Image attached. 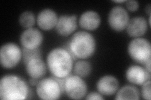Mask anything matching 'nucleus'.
<instances>
[{"label":"nucleus","mask_w":151,"mask_h":100,"mask_svg":"<svg viewBox=\"0 0 151 100\" xmlns=\"http://www.w3.org/2000/svg\"><path fill=\"white\" fill-rule=\"evenodd\" d=\"M128 53L132 60L144 65L151 60L150 43L145 38H136L129 43Z\"/></svg>","instance_id":"obj_4"},{"label":"nucleus","mask_w":151,"mask_h":100,"mask_svg":"<svg viewBox=\"0 0 151 100\" xmlns=\"http://www.w3.org/2000/svg\"><path fill=\"white\" fill-rule=\"evenodd\" d=\"M39 81H38L37 79L35 78H31L30 79V83L32 86H37Z\"/></svg>","instance_id":"obj_25"},{"label":"nucleus","mask_w":151,"mask_h":100,"mask_svg":"<svg viewBox=\"0 0 151 100\" xmlns=\"http://www.w3.org/2000/svg\"><path fill=\"white\" fill-rule=\"evenodd\" d=\"M74 71L80 77H87L91 72V65L87 61H79L74 65Z\"/></svg>","instance_id":"obj_18"},{"label":"nucleus","mask_w":151,"mask_h":100,"mask_svg":"<svg viewBox=\"0 0 151 100\" xmlns=\"http://www.w3.org/2000/svg\"><path fill=\"white\" fill-rule=\"evenodd\" d=\"M150 80L147 81V82H146L142 85V96L144 99L150 100Z\"/></svg>","instance_id":"obj_21"},{"label":"nucleus","mask_w":151,"mask_h":100,"mask_svg":"<svg viewBox=\"0 0 151 100\" xmlns=\"http://www.w3.org/2000/svg\"><path fill=\"white\" fill-rule=\"evenodd\" d=\"M25 65L27 72L32 78L40 79L44 77L46 73L47 66L41 58L32 59Z\"/></svg>","instance_id":"obj_16"},{"label":"nucleus","mask_w":151,"mask_h":100,"mask_svg":"<svg viewBox=\"0 0 151 100\" xmlns=\"http://www.w3.org/2000/svg\"><path fill=\"white\" fill-rule=\"evenodd\" d=\"M108 24L115 31H124L130 21L129 15L126 9L122 6L113 7L108 15Z\"/></svg>","instance_id":"obj_8"},{"label":"nucleus","mask_w":151,"mask_h":100,"mask_svg":"<svg viewBox=\"0 0 151 100\" xmlns=\"http://www.w3.org/2000/svg\"><path fill=\"white\" fill-rule=\"evenodd\" d=\"M101 18L99 14L94 11L84 12L80 16L79 23L83 29L93 31L97 29L100 25Z\"/></svg>","instance_id":"obj_15"},{"label":"nucleus","mask_w":151,"mask_h":100,"mask_svg":"<svg viewBox=\"0 0 151 100\" xmlns=\"http://www.w3.org/2000/svg\"><path fill=\"white\" fill-rule=\"evenodd\" d=\"M58 21L57 13L51 9H45L41 11L37 18V25L40 29L49 31L56 26Z\"/></svg>","instance_id":"obj_13"},{"label":"nucleus","mask_w":151,"mask_h":100,"mask_svg":"<svg viewBox=\"0 0 151 100\" xmlns=\"http://www.w3.org/2000/svg\"><path fill=\"white\" fill-rule=\"evenodd\" d=\"M126 7L129 11L134 12L138 9L139 7V3L137 1H134V0L126 1Z\"/></svg>","instance_id":"obj_22"},{"label":"nucleus","mask_w":151,"mask_h":100,"mask_svg":"<svg viewBox=\"0 0 151 100\" xmlns=\"http://www.w3.org/2000/svg\"><path fill=\"white\" fill-rule=\"evenodd\" d=\"M115 99H140L138 88L133 85H125L117 91Z\"/></svg>","instance_id":"obj_17"},{"label":"nucleus","mask_w":151,"mask_h":100,"mask_svg":"<svg viewBox=\"0 0 151 100\" xmlns=\"http://www.w3.org/2000/svg\"><path fill=\"white\" fill-rule=\"evenodd\" d=\"M150 60H151L147 61V62H146V63H145L144 64V68L146 70H147V71H149V72H150V73H151V69H150Z\"/></svg>","instance_id":"obj_24"},{"label":"nucleus","mask_w":151,"mask_h":100,"mask_svg":"<svg viewBox=\"0 0 151 100\" xmlns=\"http://www.w3.org/2000/svg\"><path fill=\"white\" fill-rule=\"evenodd\" d=\"M119 87L118 79L111 75H106L98 80L96 88L101 94L110 96L115 94Z\"/></svg>","instance_id":"obj_12"},{"label":"nucleus","mask_w":151,"mask_h":100,"mask_svg":"<svg viewBox=\"0 0 151 100\" xmlns=\"http://www.w3.org/2000/svg\"><path fill=\"white\" fill-rule=\"evenodd\" d=\"M86 99L91 100V99H104V98L100 93L96 92H91L89 93L86 97Z\"/></svg>","instance_id":"obj_23"},{"label":"nucleus","mask_w":151,"mask_h":100,"mask_svg":"<svg viewBox=\"0 0 151 100\" xmlns=\"http://www.w3.org/2000/svg\"><path fill=\"white\" fill-rule=\"evenodd\" d=\"M44 40L42 33L37 28L26 29L20 36V43L24 48L36 50L39 48Z\"/></svg>","instance_id":"obj_9"},{"label":"nucleus","mask_w":151,"mask_h":100,"mask_svg":"<svg viewBox=\"0 0 151 100\" xmlns=\"http://www.w3.org/2000/svg\"><path fill=\"white\" fill-rule=\"evenodd\" d=\"M36 87L37 94L42 99H58L64 93L60 84L53 77L41 79Z\"/></svg>","instance_id":"obj_5"},{"label":"nucleus","mask_w":151,"mask_h":100,"mask_svg":"<svg viewBox=\"0 0 151 100\" xmlns=\"http://www.w3.org/2000/svg\"><path fill=\"white\" fill-rule=\"evenodd\" d=\"M56 31L63 36H68L77 28V17L76 15H63L58 18Z\"/></svg>","instance_id":"obj_11"},{"label":"nucleus","mask_w":151,"mask_h":100,"mask_svg":"<svg viewBox=\"0 0 151 100\" xmlns=\"http://www.w3.org/2000/svg\"><path fill=\"white\" fill-rule=\"evenodd\" d=\"M20 25L25 28H30L34 25L35 23V17L32 11H26L22 13L19 17Z\"/></svg>","instance_id":"obj_19"},{"label":"nucleus","mask_w":151,"mask_h":100,"mask_svg":"<svg viewBox=\"0 0 151 100\" xmlns=\"http://www.w3.org/2000/svg\"><path fill=\"white\" fill-rule=\"evenodd\" d=\"M87 84L81 77L77 75H69L66 77L64 84V92L73 99H80L86 95Z\"/></svg>","instance_id":"obj_7"},{"label":"nucleus","mask_w":151,"mask_h":100,"mask_svg":"<svg viewBox=\"0 0 151 100\" xmlns=\"http://www.w3.org/2000/svg\"><path fill=\"white\" fill-rule=\"evenodd\" d=\"M73 58L64 48L51 50L47 58V65L50 72L57 78H65L70 75L73 68Z\"/></svg>","instance_id":"obj_1"},{"label":"nucleus","mask_w":151,"mask_h":100,"mask_svg":"<svg viewBox=\"0 0 151 100\" xmlns=\"http://www.w3.org/2000/svg\"><path fill=\"white\" fill-rule=\"evenodd\" d=\"M22 57L26 65L30 60L34 58H41V51L39 48L36 50H28L23 48Z\"/></svg>","instance_id":"obj_20"},{"label":"nucleus","mask_w":151,"mask_h":100,"mask_svg":"<svg viewBox=\"0 0 151 100\" xmlns=\"http://www.w3.org/2000/svg\"><path fill=\"white\" fill-rule=\"evenodd\" d=\"M148 28L147 20L144 17L137 16L129 21L126 30L128 35L134 38H140L145 35Z\"/></svg>","instance_id":"obj_14"},{"label":"nucleus","mask_w":151,"mask_h":100,"mask_svg":"<svg viewBox=\"0 0 151 100\" xmlns=\"http://www.w3.org/2000/svg\"><path fill=\"white\" fill-rule=\"evenodd\" d=\"M64 48L71 55L74 60L76 58L86 59L93 56L95 52L96 41L92 35L86 31H78L73 36Z\"/></svg>","instance_id":"obj_3"},{"label":"nucleus","mask_w":151,"mask_h":100,"mask_svg":"<svg viewBox=\"0 0 151 100\" xmlns=\"http://www.w3.org/2000/svg\"><path fill=\"white\" fill-rule=\"evenodd\" d=\"M113 2L118 3H122L126 2V1H125V0H122V1H113Z\"/></svg>","instance_id":"obj_26"},{"label":"nucleus","mask_w":151,"mask_h":100,"mask_svg":"<svg viewBox=\"0 0 151 100\" xmlns=\"http://www.w3.org/2000/svg\"><path fill=\"white\" fill-rule=\"evenodd\" d=\"M29 88L24 80L16 75L4 76L0 81V98L2 100H21L28 98Z\"/></svg>","instance_id":"obj_2"},{"label":"nucleus","mask_w":151,"mask_h":100,"mask_svg":"<svg viewBox=\"0 0 151 100\" xmlns=\"http://www.w3.org/2000/svg\"><path fill=\"white\" fill-rule=\"evenodd\" d=\"M22 57V50L17 44L8 43L3 45L0 50V62L2 67L13 68L19 63Z\"/></svg>","instance_id":"obj_6"},{"label":"nucleus","mask_w":151,"mask_h":100,"mask_svg":"<svg viewBox=\"0 0 151 100\" xmlns=\"http://www.w3.org/2000/svg\"><path fill=\"white\" fill-rule=\"evenodd\" d=\"M126 78L133 84L142 85L150 80V73L138 65H132L126 71Z\"/></svg>","instance_id":"obj_10"}]
</instances>
